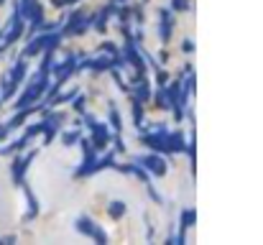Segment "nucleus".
Here are the masks:
<instances>
[{
	"instance_id": "1",
	"label": "nucleus",
	"mask_w": 263,
	"mask_h": 245,
	"mask_svg": "<svg viewBox=\"0 0 263 245\" xmlns=\"http://www.w3.org/2000/svg\"><path fill=\"white\" fill-rule=\"evenodd\" d=\"M143 163H146V166L148 169H151V171H156V174H164V161L161 158H143Z\"/></svg>"
}]
</instances>
